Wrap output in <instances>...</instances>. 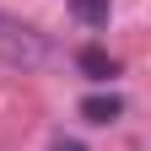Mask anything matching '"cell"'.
I'll return each mask as SVG.
<instances>
[{"instance_id":"cell-1","label":"cell","mask_w":151,"mask_h":151,"mask_svg":"<svg viewBox=\"0 0 151 151\" xmlns=\"http://www.w3.org/2000/svg\"><path fill=\"white\" fill-rule=\"evenodd\" d=\"M0 60L16 65V70H38L49 60V38L22 27V22H0Z\"/></svg>"},{"instance_id":"cell-2","label":"cell","mask_w":151,"mask_h":151,"mask_svg":"<svg viewBox=\"0 0 151 151\" xmlns=\"http://www.w3.org/2000/svg\"><path fill=\"white\" fill-rule=\"evenodd\" d=\"M76 70H81L86 81H113V76H119V60H113L108 49H97V43H86L81 54H76Z\"/></svg>"},{"instance_id":"cell-3","label":"cell","mask_w":151,"mask_h":151,"mask_svg":"<svg viewBox=\"0 0 151 151\" xmlns=\"http://www.w3.org/2000/svg\"><path fill=\"white\" fill-rule=\"evenodd\" d=\"M81 119H86V124H113V119H124V97H113V92L103 97V92H97V97L81 103Z\"/></svg>"},{"instance_id":"cell-4","label":"cell","mask_w":151,"mask_h":151,"mask_svg":"<svg viewBox=\"0 0 151 151\" xmlns=\"http://www.w3.org/2000/svg\"><path fill=\"white\" fill-rule=\"evenodd\" d=\"M70 16L81 27H108V16H113V0H70Z\"/></svg>"},{"instance_id":"cell-5","label":"cell","mask_w":151,"mask_h":151,"mask_svg":"<svg viewBox=\"0 0 151 151\" xmlns=\"http://www.w3.org/2000/svg\"><path fill=\"white\" fill-rule=\"evenodd\" d=\"M49 151H86V146H81V140H65V135H60V140H54Z\"/></svg>"}]
</instances>
